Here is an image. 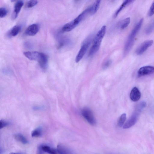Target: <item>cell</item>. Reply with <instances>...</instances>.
Wrapping results in <instances>:
<instances>
[{
    "instance_id": "6da1fadb",
    "label": "cell",
    "mask_w": 154,
    "mask_h": 154,
    "mask_svg": "<svg viewBox=\"0 0 154 154\" xmlns=\"http://www.w3.org/2000/svg\"><path fill=\"white\" fill-rule=\"evenodd\" d=\"M106 30V26L104 25L97 33L89 51V54L90 56L93 55L99 50L102 41L105 34Z\"/></svg>"
},
{
    "instance_id": "7a4b0ae2",
    "label": "cell",
    "mask_w": 154,
    "mask_h": 154,
    "mask_svg": "<svg viewBox=\"0 0 154 154\" xmlns=\"http://www.w3.org/2000/svg\"><path fill=\"white\" fill-rule=\"evenodd\" d=\"M143 22V19H141L137 24L130 34L125 44L124 54L128 53L132 47L134 42V38L140 29Z\"/></svg>"
},
{
    "instance_id": "3957f363",
    "label": "cell",
    "mask_w": 154,
    "mask_h": 154,
    "mask_svg": "<svg viewBox=\"0 0 154 154\" xmlns=\"http://www.w3.org/2000/svg\"><path fill=\"white\" fill-rule=\"evenodd\" d=\"M82 116L91 125H94L96 124V120L91 111L87 108H84L82 111Z\"/></svg>"
},
{
    "instance_id": "277c9868",
    "label": "cell",
    "mask_w": 154,
    "mask_h": 154,
    "mask_svg": "<svg viewBox=\"0 0 154 154\" xmlns=\"http://www.w3.org/2000/svg\"><path fill=\"white\" fill-rule=\"evenodd\" d=\"M140 112V111L136 109L134 114L124 124L123 126V128L125 129H128L134 125L137 121Z\"/></svg>"
},
{
    "instance_id": "5b68a950",
    "label": "cell",
    "mask_w": 154,
    "mask_h": 154,
    "mask_svg": "<svg viewBox=\"0 0 154 154\" xmlns=\"http://www.w3.org/2000/svg\"><path fill=\"white\" fill-rule=\"evenodd\" d=\"M90 44V42L88 41L84 43L82 45L75 57V61L76 63L79 62L83 58Z\"/></svg>"
},
{
    "instance_id": "8992f818",
    "label": "cell",
    "mask_w": 154,
    "mask_h": 154,
    "mask_svg": "<svg viewBox=\"0 0 154 154\" xmlns=\"http://www.w3.org/2000/svg\"><path fill=\"white\" fill-rule=\"evenodd\" d=\"M154 72V67L150 66H145L141 67L137 72L139 77L148 75Z\"/></svg>"
},
{
    "instance_id": "52a82bcc",
    "label": "cell",
    "mask_w": 154,
    "mask_h": 154,
    "mask_svg": "<svg viewBox=\"0 0 154 154\" xmlns=\"http://www.w3.org/2000/svg\"><path fill=\"white\" fill-rule=\"evenodd\" d=\"M153 41L149 40L143 43L137 49L136 53L138 55L143 54L147 49L152 44Z\"/></svg>"
},
{
    "instance_id": "ba28073f",
    "label": "cell",
    "mask_w": 154,
    "mask_h": 154,
    "mask_svg": "<svg viewBox=\"0 0 154 154\" xmlns=\"http://www.w3.org/2000/svg\"><path fill=\"white\" fill-rule=\"evenodd\" d=\"M39 26L37 24H33L29 26L25 31L26 35L29 36L35 35L38 31Z\"/></svg>"
},
{
    "instance_id": "9c48e42d",
    "label": "cell",
    "mask_w": 154,
    "mask_h": 154,
    "mask_svg": "<svg viewBox=\"0 0 154 154\" xmlns=\"http://www.w3.org/2000/svg\"><path fill=\"white\" fill-rule=\"evenodd\" d=\"M41 53L37 51H26L23 52L24 55L28 59L32 60L38 61Z\"/></svg>"
},
{
    "instance_id": "30bf717a",
    "label": "cell",
    "mask_w": 154,
    "mask_h": 154,
    "mask_svg": "<svg viewBox=\"0 0 154 154\" xmlns=\"http://www.w3.org/2000/svg\"><path fill=\"white\" fill-rule=\"evenodd\" d=\"M141 93L136 87L133 88L131 91L130 97L131 99L134 102L138 101L141 97Z\"/></svg>"
},
{
    "instance_id": "8fae6325",
    "label": "cell",
    "mask_w": 154,
    "mask_h": 154,
    "mask_svg": "<svg viewBox=\"0 0 154 154\" xmlns=\"http://www.w3.org/2000/svg\"><path fill=\"white\" fill-rule=\"evenodd\" d=\"M23 5V2L22 1H18L15 3L12 15V17L13 19H15L17 17L18 14Z\"/></svg>"
},
{
    "instance_id": "7c38bea8",
    "label": "cell",
    "mask_w": 154,
    "mask_h": 154,
    "mask_svg": "<svg viewBox=\"0 0 154 154\" xmlns=\"http://www.w3.org/2000/svg\"><path fill=\"white\" fill-rule=\"evenodd\" d=\"M38 62L43 70H45L47 69L48 65V57L46 55L42 53L41 57Z\"/></svg>"
},
{
    "instance_id": "4fadbf2b",
    "label": "cell",
    "mask_w": 154,
    "mask_h": 154,
    "mask_svg": "<svg viewBox=\"0 0 154 154\" xmlns=\"http://www.w3.org/2000/svg\"><path fill=\"white\" fill-rule=\"evenodd\" d=\"M57 150L58 154H72L68 148L62 144L57 145Z\"/></svg>"
},
{
    "instance_id": "5bb4252c",
    "label": "cell",
    "mask_w": 154,
    "mask_h": 154,
    "mask_svg": "<svg viewBox=\"0 0 154 154\" xmlns=\"http://www.w3.org/2000/svg\"><path fill=\"white\" fill-rule=\"evenodd\" d=\"M42 149L44 152L49 154H58L57 149L46 144H41Z\"/></svg>"
},
{
    "instance_id": "9a60e30c",
    "label": "cell",
    "mask_w": 154,
    "mask_h": 154,
    "mask_svg": "<svg viewBox=\"0 0 154 154\" xmlns=\"http://www.w3.org/2000/svg\"><path fill=\"white\" fill-rule=\"evenodd\" d=\"M76 26L72 20L64 25L62 29L63 32H69L73 29Z\"/></svg>"
},
{
    "instance_id": "2e32d148",
    "label": "cell",
    "mask_w": 154,
    "mask_h": 154,
    "mask_svg": "<svg viewBox=\"0 0 154 154\" xmlns=\"http://www.w3.org/2000/svg\"><path fill=\"white\" fill-rule=\"evenodd\" d=\"M15 139L23 144H27L29 142L26 138L20 133H16L14 135Z\"/></svg>"
},
{
    "instance_id": "e0dca14e",
    "label": "cell",
    "mask_w": 154,
    "mask_h": 154,
    "mask_svg": "<svg viewBox=\"0 0 154 154\" xmlns=\"http://www.w3.org/2000/svg\"><path fill=\"white\" fill-rule=\"evenodd\" d=\"M21 26L20 25H15L11 29L9 34L11 36H15L18 34L21 30Z\"/></svg>"
},
{
    "instance_id": "ac0fdd59",
    "label": "cell",
    "mask_w": 154,
    "mask_h": 154,
    "mask_svg": "<svg viewBox=\"0 0 154 154\" xmlns=\"http://www.w3.org/2000/svg\"><path fill=\"white\" fill-rule=\"evenodd\" d=\"M133 0H127L124 1L122 4L115 12L114 17H116L120 12L128 5L133 2Z\"/></svg>"
},
{
    "instance_id": "d6986e66",
    "label": "cell",
    "mask_w": 154,
    "mask_h": 154,
    "mask_svg": "<svg viewBox=\"0 0 154 154\" xmlns=\"http://www.w3.org/2000/svg\"><path fill=\"white\" fill-rule=\"evenodd\" d=\"M100 1V0L96 1L92 5L91 7L90 14H94L97 12L99 8Z\"/></svg>"
},
{
    "instance_id": "ffe728a7",
    "label": "cell",
    "mask_w": 154,
    "mask_h": 154,
    "mask_svg": "<svg viewBox=\"0 0 154 154\" xmlns=\"http://www.w3.org/2000/svg\"><path fill=\"white\" fill-rule=\"evenodd\" d=\"M42 135V130L40 127H38L33 130L32 132L31 135L32 137H38Z\"/></svg>"
},
{
    "instance_id": "44dd1931",
    "label": "cell",
    "mask_w": 154,
    "mask_h": 154,
    "mask_svg": "<svg viewBox=\"0 0 154 154\" xmlns=\"http://www.w3.org/2000/svg\"><path fill=\"white\" fill-rule=\"evenodd\" d=\"M130 18L127 17L124 19L121 22L120 26L121 29H123L126 28L129 25L130 22Z\"/></svg>"
},
{
    "instance_id": "7402d4cb",
    "label": "cell",
    "mask_w": 154,
    "mask_h": 154,
    "mask_svg": "<svg viewBox=\"0 0 154 154\" xmlns=\"http://www.w3.org/2000/svg\"><path fill=\"white\" fill-rule=\"evenodd\" d=\"M126 119V114H122L120 116L118 123V125L119 127H122L124 125Z\"/></svg>"
},
{
    "instance_id": "603a6c76",
    "label": "cell",
    "mask_w": 154,
    "mask_h": 154,
    "mask_svg": "<svg viewBox=\"0 0 154 154\" xmlns=\"http://www.w3.org/2000/svg\"><path fill=\"white\" fill-rule=\"evenodd\" d=\"M37 3L38 1L37 0H30L26 2L25 7L27 8H30L35 5Z\"/></svg>"
},
{
    "instance_id": "cb8c5ba5",
    "label": "cell",
    "mask_w": 154,
    "mask_h": 154,
    "mask_svg": "<svg viewBox=\"0 0 154 154\" xmlns=\"http://www.w3.org/2000/svg\"><path fill=\"white\" fill-rule=\"evenodd\" d=\"M7 9L5 8H0V17L3 18L5 17L7 15Z\"/></svg>"
},
{
    "instance_id": "d4e9b609",
    "label": "cell",
    "mask_w": 154,
    "mask_h": 154,
    "mask_svg": "<svg viewBox=\"0 0 154 154\" xmlns=\"http://www.w3.org/2000/svg\"><path fill=\"white\" fill-rule=\"evenodd\" d=\"M9 124L8 122L4 120H1L0 122V129L8 126Z\"/></svg>"
},
{
    "instance_id": "484cf974",
    "label": "cell",
    "mask_w": 154,
    "mask_h": 154,
    "mask_svg": "<svg viewBox=\"0 0 154 154\" xmlns=\"http://www.w3.org/2000/svg\"><path fill=\"white\" fill-rule=\"evenodd\" d=\"M154 14V2L152 4L149 9L148 15L149 16H151Z\"/></svg>"
},
{
    "instance_id": "4316f807",
    "label": "cell",
    "mask_w": 154,
    "mask_h": 154,
    "mask_svg": "<svg viewBox=\"0 0 154 154\" xmlns=\"http://www.w3.org/2000/svg\"><path fill=\"white\" fill-rule=\"evenodd\" d=\"M112 61L110 60H108L106 61L103 64V68L105 69L108 68L111 64Z\"/></svg>"
},
{
    "instance_id": "83f0119b",
    "label": "cell",
    "mask_w": 154,
    "mask_h": 154,
    "mask_svg": "<svg viewBox=\"0 0 154 154\" xmlns=\"http://www.w3.org/2000/svg\"><path fill=\"white\" fill-rule=\"evenodd\" d=\"M43 152L41 147V144L39 145L37 148L36 154H43Z\"/></svg>"
},
{
    "instance_id": "f1b7e54d",
    "label": "cell",
    "mask_w": 154,
    "mask_h": 154,
    "mask_svg": "<svg viewBox=\"0 0 154 154\" xmlns=\"http://www.w3.org/2000/svg\"><path fill=\"white\" fill-rule=\"evenodd\" d=\"M9 154H25L24 153H15V152H11Z\"/></svg>"
}]
</instances>
